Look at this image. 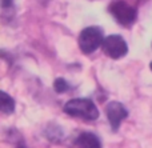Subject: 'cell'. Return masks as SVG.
Masks as SVG:
<instances>
[{
    "instance_id": "1",
    "label": "cell",
    "mask_w": 152,
    "mask_h": 148,
    "mask_svg": "<svg viewBox=\"0 0 152 148\" xmlns=\"http://www.w3.org/2000/svg\"><path fill=\"white\" fill-rule=\"evenodd\" d=\"M64 112L69 116L80 117L84 120H96L99 117V109H97L96 104L91 100V99L86 98H77L71 99L67 101L64 106Z\"/></svg>"
},
{
    "instance_id": "2",
    "label": "cell",
    "mask_w": 152,
    "mask_h": 148,
    "mask_svg": "<svg viewBox=\"0 0 152 148\" xmlns=\"http://www.w3.org/2000/svg\"><path fill=\"white\" fill-rule=\"evenodd\" d=\"M105 37L103 36V31L99 27H87L79 35V48L83 53L89 55L95 52L100 45H103Z\"/></svg>"
},
{
    "instance_id": "3",
    "label": "cell",
    "mask_w": 152,
    "mask_h": 148,
    "mask_svg": "<svg viewBox=\"0 0 152 148\" xmlns=\"http://www.w3.org/2000/svg\"><path fill=\"white\" fill-rule=\"evenodd\" d=\"M108 11L115 17V20L124 27L132 26L137 17L136 8H134L132 5H129L128 3L123 1V0H116V1L111 3Z\"/></svg>"
},
{
    "instance_id": "4",
    "label": "cell",
    "mask_w": 152,
    "mask_h": 148,
    "mask_svg": "<svg viewBox=\"0 0 152 148\" xmlns=\"http://www.w3.org/2000/svg\"><path fill=\"white\" fill-rule=\"evenodd\" d=\"M103 52L111 59H120L127 55L128 52V45H127L126 40L120 36V35H110L104 39L103 42Z\"/></svg>"
},
{
    "instance_id": "5",
    "label": "cell",
    "mask_w": 152,
    "mask_h": 148,
    "mask_svg": "<svg viewBox=\"0 0 152 148\" xmlns=\"http://www.w3.org/2000/svg\"><path fill=\"white\" fill-rule=\"evenodd\" d=\"M105 115L108 117L112 131H118L120 127V123L128 116V111L119 101H110L105 107Z\"/></svg>"
},
{
    "instance_id": "6",
    "label": "cell",
    "mask_w": 152,
    "mask_h": 148,
    "mask_svg": "<svg viewBox=\"0 0 152 148\" xmlns=\"http://www.w3.org/2000/svg\"><path fill=\"white\" fill-rule=\"evenodd\" d=\"M75 144L79 148H102L100 139L92 132H81L75 140Z\"/></svg>"
},
{
    "instance_id": "7",
    "label": "cell",
    "mask_w": 152,
    "mask_h": 148,
    "mask_svg": "<svg viewBox=\"0 0 152 148\" xmlns=\"http://www.w3.org/2000/svg\"><path fill=\"white\" fill-rule=\"evenodd\" d=\"M0 109L5 115H10L15 111V100L4 91H0Z\"/></svg>"
},
{
    "instance_id": "8",
    "label": "cell",
    "mask_w": 152,
    "mask_h": 148,
    "mask_svg": "<svg viewBox=\"0 0 152 148\" xmlns=\"http://www.w3.org/2000/svg\"><path fill=\"white\" fill-rule=\"evenodd\" d=\"M53 87H55V91L58 93L67 92V91L69 90L68 83H67V80L63 79V77H58V79L55 80V83H53Z\"/></svg>"
},
{
    "instance_id": "9",
    "label": "cell",
    "mask_w": 152,
    "mask_h": 148,
    "mask_svg": "<svg viewBox=\"0 0 152 148\" xmlns=\"http://www.w3.org/2000/svg\"><path fill=\"white\" fill-rule=\"evenodd\" d=\"M1 9H3V17H5V13L8 12V16L12 17L13 15V0H1Z\"/></svg>"
},
{
    "instance_id": "10",
    "label": "cell",
    "mask_w": 152,
    "mask_h": 148,
    "mask_svg": "<svg viewBox=\"0 0 152 148\" xmlns=\"http://www.w3.org/2000/svg\"><path fill=\"white\" fill-rule=\"evenodd\" d=\"M150 68H151V69H152V63H151V64H150Z\"/></svg>"
},
{
    "instance_id": "11",
    "label": "cell",
    "mask_w": 152,
    "mask_h": 148,
    "mask_svg": "<svg viewBox=\"0 0 152 148\" xmlns=\"http://www.w3.org/2000/svg\"><path fill=\"white\" fill-rule=\"evenodd\" d=\"M42 1H43V3H45V1H47V0H42Z\"/></svg>"
}]
</instances>
